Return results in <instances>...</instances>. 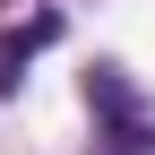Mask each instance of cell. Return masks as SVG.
<instances>
[{"label":"cell","instance_id":"obj_1","mask_svg":"<svg viewBox=\"0 0 155 155\" xmlns=\"http://www.w3.org/2000/svg\"><path fill=\"white\" fill-rule=\"evenodd\" d=\"M78 86H86L95 138H104L112 155H155V112H147V95L129 86V69H121V61H95Z\"/></svg>","mask_w":155,"mask_h":155},{"label":"cell","instance_id":"obj_2","mask_svg":"<svg viewBox=\"0 0 155 155\" xmlns=\"http://www.w3.org/2000/svg\"><path fill=\"white\" fill-rule=\"evenodd\" d=\"M43 43H61V9H35V17H17V26L0 35V95L26 86V61H35Z\"/></svg>","mask_w":155,"mask_h":155}]
</instances>
